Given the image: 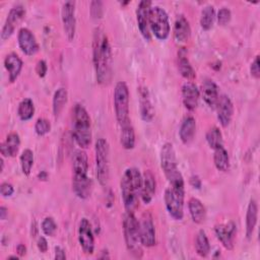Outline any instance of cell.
<instances>
[{"label":"cell","instance_id":"obj_1","mask_svg":"<svg viewBox=\"0 0 260 260\" xmlns=\"http://www.w3.org/2000/svg\"><path fill=\"white\" fill-rule=\"evenodd\" d=\"M92 47L96 80L101 84H108L112 78V51L107 36L100 28L94 31Z\"/></svg>","mask_w":260,"mask_h":260},{"label":"cell","instance_id":"obj_2","mask_svg":"<svg viewBox=\"0 0 260 260\" xmlns=\"http://www.w3.org/2000/svg\"><path fill=\"white\" fill-rule=\"evenodd\" d=\"M72 189L77 197L86 199L92 189V182L87 176L88 159L85 151L78 149L73 154Z\"/></svg>","mask_w":260,"mask_h":260},{"label":"cell","instance_id":"obj_3","mask_svg":"<svg viewBox=\"0 0 260 260\" xmlns=\"http://www.w3.org/2000/svg\"><path fill=\"white\" fill-rule=\"evenodd\" d=\"M142 185V175L136 168H128L125 170L121 182V196L126 211L134 212L138 205V197Z\"/></svg>","mask_w":260,"mask_h":260},{"label":"cell","instance_id":"obj_4","mask_svg":"<svg viewBox=\"0 0 260 260\" xmlns=\"http://www.w3.org/2000/svg\"><path fill=\"white\" fill-rule=\"evenodd\" d=\"M160 167L171 187L184 190L183 176L178 168L176 152L172 143L167 142L160 149Z\"/></svg>","mask_w":260,"mask_h":260},{"label":"cell","instance_id":"obj_5","mask_svg":"<svg viewBox=\"0 0 260 260\" xmlns=\"http://www.w3.org/2000/svg\"><path fill=\"white\" fill-rule=\"evenodd\" d=\"M72 121V135L75 142L81 148H86L91 142V124L89 115L82 105L76 104L74 106Z\"/></svg>","mask_w":260,"mask_h":260},{"label":"cell","instance_id":"obj_6","mask_svg":"<svg viewBox=\"0 0 260 260\" xmlns=\"http://www.w3.org/2000/svg\"><path fill=\"white\" fill-rule=\"evenodd\" d=\"M123 232L128 251L137 258L142 256V244L139 236V221L134 212L126 211L123 217Z\"/></svg>","mask_w":260,"mask_h":260},{"label":"cell","instance_id":"obj_7","mask_svg":"<svg viewBox=\"0 0 260 260\" xmlns=\"http://www.w3.org/2000/svg\"><path fill=\"white\" fill-rule=\"evenodd\" d=\"M95 170L96 178L102 186H106L110 176V148L105 138H99L95 142Z\"/></svg>","mask_w":260,"mask_h":260},{"label":"cell","instance_id":"obj_8","mask_svg":"<svg viewBox=\"0 0 260 260\" xmlns=\"http://www.w3.org/2000/svg\"><path fill=\"white\" fill-rule=\"evenodd\" d=\"M114 108L120 126L131 123L129 118V89L124 81H119L115 86Z\"/></svg>","mask_w":260,"mask_h":260},{"label":"cell","instance_id":"obj_9","mask_svg":"<svg viewBox=\"0 0 260 260\" xmlns=\"http://www.w3.org/2000/svg\"><path fill=\"white\" fill-rule=\"evenodd\" d=\"M149 28L157 40L165 41L168 39L171 31L169 15L160 6H151L149 10Z\"/></svg>","mask_w":260,"mask_h":260},{"label":"cell","instance_id":"obj_10","mask_svg":"<svg viewBox=\"0 0 260 260\" xmlns=\"http://www.w3.org/2000/svg\"><path fill=\"white\" fill-rule=\"evenodd\" d=\"M185 190L170 187L165 191V204L169 214L176 220H181L184 216Z\"/></svg>","mask_w":260,"mask_h":260},{"label":"cell","instance_id":"obj_11","mask_svg":"<svg viewBox=\"0 0 260 260\" xmlns=\"http://www.w3.org/2000/svg\"><path fill=\"white\" fill-rule=\"evenodd\" d=\"M61 19L63 24V30L68 41H72L76 30V18H75V2L66 1L61 8Z\"/></svg>","mask_w":260,"mask_h":260},{"label":"cell","instance_id":"obj_12","mask_svg":"<svg viewBox=\"0 0 260 260\" xmlns=\"http://www.w3.org/2000/svg\"><path fill=\"white\" fill-rule=\"evenodd\" d=\"M139 221V236L142 246L147 248L153 247L156 243L155 229L152 216L149 212H144Z\"/></svg>","mask_w":260,"mask_h":260},{"label":"cell","instance_id":"obj_13","mask_svg":"<svg viewBox=\"0 0 260 260\" xmlns=\"http://www.w3.org/2000/svg\"><path fill=\"white\" fill-rule=\"evenodd\" d=\"M24 15H25V8L20 4L13 6L10 9L1 30V39L3 41L9 39L12 36L16 25L20 22V20L24 17Z\"/></svg>","mask_w":260,"mask_h":260},{"label":"cell","instance_id":"obj_14","mask_svg":"<svg viewBox=\"0 0 260 260\" xmlns=\"http://www.w3.org/2000/svg\"><path fill=\"white\" fill-rule=\"evenodd\" d=\"M151 8V1L142 0L139 2L136 9V20L139 31L145 41H150L149 28V10Z\"/></svg>","mask_w":260,"mask_h":260},{"label":"cell","instance_id":"obj_15","mask_svg":"<svg viewBox=\"0 0 260 260\" xmlns=\"http://www.w3.org/2000/svg\"><path fill=\"white\" fill-rule=\"evenodd\" d=\"M78 242L82 251L90 255L94 251V237L87 218H81L78 226Z\"/></svg>","mask_w":260,"mask_h":260},{"label":"cell","instance_id":"obj_16","mask_svg":"<svg viewBox=\"0 0 260 260\" xmlns=\"http://www.w3.org/2000/svg\"><path fill=\"white\" fill-rule=\"evenodd\" d=\"M215 109L217 112V119L220 125L222 127H228L234 115V105L231 99L225 94L219 95Z\"/></svg>","mask_w":260,"mask_h":260},{"label":"cell","instance_id":"obj_17","mask_svg":"<svg viewBox=\"0 0 260 260\" xmlns=\"http://www.w3.org/2000/svg\"><path fill=\"white\" fill-rule=\"evenodd\" d=\"M17 42L20 50L27 56H32L39 51V44L34 34L26 27L19 29Z\"/></svg>","mask_w":260,"mask_h":260},{"label":"cell","instance_id":"obj_18","mask_svg":"<svg viewBox=\"0 0 260 260\" xmlns=\"http://www.w3.org/2000/svg\"><path fill=\"white\" fill-rule=\"evenodd\" d=\"M236 224L230 221L226 224H217L214 228V233L217 240L226 250L234 249V239L236 236Z\"/></svg>","mask_w":260,"mask_h":260},{"label":"cell","instance_id":"obj_19","mask_svg":"<svg viewBox=\"0 0 260 260\" xmlns=\"http://www.w3.org/2000/svg\"><path fill=\"white\" fill-rule=\"evenodd\" d=\"M139 93V109L140 116L144 122H151L154 117V108L151 103L150 94L145 86H140L138 89Z\"/></svg>","mask_w":260,"mask_h":260},{"label":"cell","instance_id":"obj_20","mask_svg":"<svg viewBox=\"0 0 260 260\" xmlns=\"http://www.w3.org/2000/svg\"><path fill=\"white\" fill-rule=\"evenodd\" d=\"M200 91L195 83L187 81L182 86V100L185 108L189 111H193L197 108L199 102Z\"/></svg>","mask_w":260,"mask_h":260},{"label":"cell","instance_id":"obj_21","mask_svg":"<svg viewBox=\"0 0 260 260\" xmlns=\"http://www.w3.org/2000/svg\"><path fill=\"white\" fill-rule=\"evenodd\" d=\"M155 189H156V182H155L154 175L149 170H147L142 175V185L140 190V198L144 203L147 204L152 200L155 194Z\"/></svg>","mask_w":260,"mask_h":260},{"label":"cell","instance_id":"obj_22","mask_svg":"<svg viewBox=\"0 0 260 260\" xmlns=\"http://www.w3.org/2000/svg\"><path fill=\"white\" fill-rule=\"evenodd\" d=\"M201 93H202V98H203L205 104L209 108L215 109V106H216L218 98H219L218 87H217L216 83L211 79H208V78L205 79L201 85Z\"/></svg>","mask_w":260,"mask_h":260},{"label":"cell","instance_id":"obj_23","mask_svg":"<svg viewBox=\"0 0 260 260\" xmlns=\"http://www.w3.org/2000/svg\"><path fill=\"white\" fill-rule=\"evenodd\" d=\"M190 25L184 15H178L174 23V39L177 44H185L190 37Z\"/></svg>","mask_w":260,"mask_h":260},{"label":"cell","instance_id":"obj_24","mask_svg":"<svg viewBox=\"0 0 260 260\" xmlns=\"http://www.w3.org/2000/svg\"><path fill=\"white\" fill-rule=\"evenodd\" d=\"M4 66L8 72L9 81L14 82L21 72L22 60L17 54L10 53L4 59Z\"/></svg>","mask_w":260,"mask_h":260},{"label":"cell","instance_id":"obj_25","mask_svg":"<svg viewBox=\"0 0 260 260\" xmlns=\"http://www.w3.org/2000/svg\"><path fill=\"white\" fill-rule=\"evenodd\" d=\"M196 133V121L192 116H187L182 121L179 129V136L184 144H190Z\"/></svg>","mask_w":260,"mask_h":260},{"label":"cell","instance_id":"obj_26","mask_svg":"<svg viewBox=\"0 0 260 260\" xmlns=\"http://www.w3.org/2000/svg\"><path fill=\"white\" fill-rule=\"evenodd\" d=\"M178 69L180 74L190 81L196 77L195 70L187 57V51L185 48H181L178 51Z\"/></svg>","mask_w":260,"mask_h":260},{"label":"cell","instance_id":"obj_27","mask_svg":"<svg viewBox=\"0 0 260 260\" xmlns=\"http://www.w3.org/2000/svg\"><path fill=\"white\" fill-rule=\"evenodd\" d=\"M20 146V138L19 135L15 132L9 133L6 137V140L1 144L0 151L2 156L13 157L18 152Z\"/></svg>","mask_w":260,"mask_h":260},{"label":"cell","instance_id":"obj_28","mask_svg":"<svg viewBox=\"0 0 260 260\" xmlns=\"http://www.w3.org/2000/svg\"><path fill=\"white\" fill-rule=\"evenodd\" d=\"M258 217V205L255 199H251L246 212V237L248 240L252 238Z\"/></svg>","mask_w":260,"mask_h":260},{"label":"cell","instance_id":"obj_29","mask_svg":"<svg viewBox=\"0 0 260 260\" xmlns=\"http://www.w3.org/2000/svg\"><path fill=\"white\" fill-rule=\"evenodd\" d=\"M188 208L191 218L195 223H202L205 220L206 209L199 199L195 197L190 198L188 201Z\"/></svg>","mask_w":260,"mask_h":260},{"label":"cell","instance_id":"obj_30","mask_svg":"<svg viewBox=\"0 0 260 260\" xmlns=\"http://www.w3.org/2000/svg\"><path fill=\"white\" fill-rule=\"evenodd\" d=\"M213 161L215 168L220 172H228L230 169V156L228 153V150L220 146L216 149H214L213 154Z\"/></svg>","mask_w":260,"mask_h":260},{"label":"cell","instance_id":"obj_31","mask_svg":"<svg viewBox=\"0 0 260 260\" xmlns=\"http://www.w3.org/2000/svg\"><path fill=\"white\" fill-rule=\"evenodd\" d=\"M120 140L125 149H132L135 146V132L131 123L121 126Z\"/></svg>","mask_w":260,"mask_h":260},{"label":"cell","instance_id":"obj_32","mask_svg":"<svg viewBox=\"0 0 260 260\" xmlns=\"http://www.w3.org/2000/svg\"><path fill=\"white\" fill-rule=\"evenodd\" d=\"M67 100L68 93L64 87H60L55 91L53 95V114L55 117H58L61 114L64 106L67 103Z\"/></svg>","mask_w":260,"mask_h":260},{"label":"cell","instance_id":"obj_33","mask_svg":"<svg viewBox=\"0 0 260 260\" xmlns=\"http://www.w3.org/2000/svg\"><path fill=\"white\" fill-rule=\"evenodd\" d=\"M195 250L200 257H206L210 252V244L206 233L200 230L195 238Z\"/></svg>","mask_w":260,"mask_h":260},{"label":"cell","instance_id":"obj_34","mask_svg":"<svg viewBox=\"0 0 260 260\" xmlns=\"http://www.w3.org/2000/svg\"><path fill=\"white\" fill-rule=\"evenodd\" d=\"M35 114V106L30 99L22 100L17 109V115L21 121H28L34 117Z\"/></svg>","mask_w":260,"mask_h":260},{"label":"cell","instance_id":"obj_35","mask_svg":"<svg viewBox=\"0 0 260 260\" xmlns=\"http://www.w3.org/2000/svg\"><path fill=\"white\" fill-rule=\"evenodd\" d=\"M215 19V11L212 5L205 6L201 11L200 25L204 30H208L212 27Z\"/></svg>","mask_w":260,"mask_h":260},{"label":"cell","instance_id":"obj_36","mask_svg":"<svg viewBox=\"0 0 260 260\" xmlns=\"http://www.w3.org/2000/svg\"><path fill=\"white\" fill-rule=\"evenodd\" d=\"M206 141L213 150L223 146V139L220 130L217 127H211L206 133Z\"/></svg>","mask_w":260,"mask_h":260},{"label":"cell","instance_id":"obj_37","mask_svg":"<svg viewBox=\"0 0 260 260\" xmlns=\"http://www.w3.org/2000/svg\"><path fill=\"white\" fill-rule=\"evenodd\" d=\"M20 166L22 173L25 176H28L34 166V152L30 149L26 148L22 151L20 155Z\"/></svg>","mask_w":260,"mask_h":260},{"label":"cell","instance_id":"obj_38","mask_svg":"<svg viewBox=\"0 0 260 260\" xmlns=\"http://www.w3.org/2000/svg\"><path fill=\"white\" fill-rule=\"evenodd\" d=\"M51 130V123L45 118H39L35 124V131L39 136H44Z\"/></svg>","mask_w":260,"mask_h":260},{"label":"cell","instance_id":"obj_39","mask_svg":"<svg viewBox=\"0 0 260 260\" xmlns=\"http://www.w3.org/2000/svg\"><path fill=\"white\" fill-rule=\"evenodd\" d=\"M42 231L46 236H53L57 230V224L54 220L53 217L49 216L44 218V220L42 221Z\"/></svg>","mask_w":260,"mask_h":260},{"label":"cell","instance_id":"obj_40","mask_svg":"<svg viewBox=\"0 0 260 260\" xmlns=\"http://www.w3.org/2000/svg\"><path fill=\"white\" fill-rule=\"evenodd\" d=\"M217 22L220 25H225L226 23L230 22L231 17H232V12L229 8L226 7H222L218 10L217 12Z\"/></svg>","mask_w":260,"mask_h":260},{"label":"cell","instance_id":"obj_41","mask_svg":"<svg viewBox=\"0 0 260 260\" xmlns=\"http://www.w3.org/2000/svg\"><path fill=\"white\" fill-rule=\"evenodd\" d=\"M90 15L94 19H99L103 16V3L101 1L90 2Z\"/></svg>","mask_w":260,"mask_h":260},{"label":"cell","instance_id":"obj_42","mask_svg":"<svg viewBox=\"0 0 260 260\" xmlns=\"http://www.w3.org/2000/svg\"><path fill=\"white\" fill-rule=\"evenodd\" d=\"M250 73L251 75L258 79L260 77V63H259V56H256L255 59L252 61L250 65Z\"/></svg>","mask_w":260,"mask_h":260},{"label":"cell","instance_id":"obj_43","mask_svg":"<svg viewBox=\"0 0 260 260\" xmlns=\"http://www.w3.org/2000/svg\"><path fill=\"white\" fill-rule=\"evenodd\" d=\"M13 192H14V188L10 183L4 182L1 184L0 193L3 197H10L13 194Z\"/></svg>","mask_w":260,"mask_h":260},{"label":"cell","instance_id":"obj_44","mask_svg":"<svg viewBox=\"0 0 260 260\" xmlns=\"http://www.w3.org/2000/svg\"><path fill=\"white\" fill-rule=\"evenodd\" d=\"M48 71V66L45 60H40L36 65V72L39 77H45Z\"/></svg>","mask_w":260,"mask_h":260},{"label":"cell","instance_id":"obj_45","mask_svg":"<svg viewBox=\"0 0 260 260\" xmlns=\"http://www.w3.org/2000/svg\"><path fill=\"white\" fill-rule=\"evenodd\" d=\"M37 246H38V249L40 252L42 253H46L48 251V242L46 240L45 237H39L38 241H37Z\"/></svg>","mask_w":260,"mask_h":260},{"label":"cell","instance_id":"obj_46","mask_svg":"<svg viewBox=\"0 0 260 260\" xmlns=\"http://www.w3.org/2000/svg\"><path fill=\"white\" fill-rule=\"evenodd\" d=\"M55 259H66V254H65V250L59 246L55 247Z\"/></svg>","mask_w":260,"mask_h":260},{"label":"cell","instance_id":"obj_47","mask_svg":"<svg viewBox=\"0 0 260 260\" xmlns=\"http://www.w3.org/2000/svg\"><path fill=\"white\" fill-rule=\"evenodd\" d=\"M190 184L192 187L196 188V189H200L201 187V180L198 176H192L190 178Z\"/></svg>","mask_w":260,"mask_h":260},{"label":"cell","instance_id":"obj_48","mask_svg":"<svg viewBox=\"0 0 260 260\" xmlns=\"http://www.w3.org/2000/svg\"><path fill=\"white\" fill-rule=\"evenodd\" d=\"M16 252H17V254H18L19 257L24 256L25 253H26V247H25L23 244H19V245L16 247Z\"/></svg>","mask_w":260,"mask_h":260},{"label":"cell","instance_id":"obj_49","mask_svg":"<svg viewBox=\"0 0 260 260\" xmlns=\"http://www.w3.org/2000/svg\"><path fill=\"white\" fill-rule=\"evenodd\" d=\"M49 178V175L46 171H42L41 173L38 174V179L41 180V181H47Z\"/></svg>","mask_w":260,"mask_h":260},{"label":"cell","instance_id":"obj_50","mask_svg":"<svg viewBox=\"0 0 260 260\" xmlns=\"http://www.w3.org/2000/svg\"><path fill=\"white\" fill-rule=\"evenodd\" d=\"M7 213H8L7 208L4 207V206H1V207H0V218H1L2 220H4V219L6 218Z\"/></svg>","mask_w":260,"mask_h":260},{"label":"cell","instance_id":"obj_51","mask_svg":"<svg viewBox=\"0 0 260 260\" xmlns=\"http://www.w3.org/2000/svg\"><path fill=\"white\" fill-rule=\"evenodd\" d=\"M30 234H31L32 238H36V236L38 234V228H37V222L36 221L31 222V232H30Z\"/></svg>","mask_w":260,"mask_h":260},{"label":"cell","instance_id":"obj_52","mask_svg":"<svg viewBox=\"0 0 260 260\" xmlns=\"http://www.w3.org/2000/svg\"><path fill=\"white\" fill-rule=\"evenodd\" d=\"M0 162H1V172L4 170V160H3V157L0 158Z\"/></svg>","mask_w":260,"mask_h":260}]
</instances>
